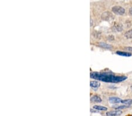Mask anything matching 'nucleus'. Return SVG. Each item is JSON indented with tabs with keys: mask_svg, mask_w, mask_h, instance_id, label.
I'll return each instance as SVG.
<instances>
[{
	"mask_svg": "<svg viewBox=\"0 0 132 116\" xmlns=\"http://www.w3.org/2000/svg\"><path fill=\"white\" fill-rule=\"evenodd\" d=\"M130 106H127V105H122V106H119L116 107L115 110H120L122 109H124V108H126L129 107Z\"/></svg>",
	"mask_w": 132,
	"mask_h": 116,
	"instance_id": "obj_14",
	"label": "nucleus"
},
{
	"mask_svg": "<svg viewBox=\"0 0 132 116\" xmlns=\"http://www.w3.org/2000/svg\"><path fill=\"white\" fill-rule=\"evenodd\" d=\"M129 14H130V15L132 16V7H131V8H130V9H129Z\"/></svg>",
	"mask_w": 132,
	"mask_h": 116,
	"instance_id": "obj_18",
	"label": "nucleus"
},
{
	"mask_svg": "<svg viewBox=\"0 0 132 116\" xmlns=\"http://www.w3.org/2000/svg\"><path fill=\"white\" fill-rule=\"evenodd\" d=\"M90 77L96 80H100L106 83H120L127 79L126 76H116L109 73H99L92 72L90 74Z\"/></svg>",
	"mask_w": 132,
	"mask_h": 116,
	"instance_id": "obj_1",
	"label": "nucleus"
},
{
	"mask_svg": "<svg viewBox=\"0 0 132 116\" xmlns=\"http://www.w3.org/2000/svg\"><path fill=\"white\" fill-rule=\"evenodd\" d=\"M122 103L124 104V105L130 106L132 104V99H126V100H123L121 102Z\"/></svg>",
	"mask_w": 132,
	"mask_h": 116,
	"instance_id": "obj_12",
	"label": "nucleus"
},
{
	"mask_svg": "<svg viewBox=\"0 0 132 116\" xmlns=\"http://www.w3.org/2000/svg\"><path fill=\"white\" fill-rule=\"evenodd\" d=\"M122 100L117 97H110L109 98V101L111 103H120Z\"/></svg>",
	"mask_w": 132,
	"mask_h": 116,
	"instance_id": "obj_6",
	"label": "nucleus"
},
{
	"mask_svg": "<svg viewBox=\"0 0 132 116\" xmlns=\"http://www.w3.org/2000/svg\"><path fill=\"white\" fill-rule=\"evenodd\" d=\"M90 86L93 88L96 89L98 87H100V83L98 81H91L90 82Z\"/></svg>",
	"mask_w": 132,
	"mask_h": 116,
	"instance_id": "obj_8",
	"label": "nucleus"
},
{
	"mask_svg": "<svg viewBox=\"0 0 132 116\" xmlns=\"http://www.w3.org/2000/svg\"><path fill=\"white\" fill-rule=\"evenodd\" d=\"M112 18H113V17H112V14L109 12H104L102 15V19L105 20V21H109Z\"/></svg>",
	"mask_w": 132,
	"mask_h": 116,
	"instance_id": "obj_4",
	"label": "nucleus"
},
{
	"mask_svg": "<svg viewBox=\"0 0 132 116\" xmlns=\"http://www.w3.org/2000/svg\"><path fill=\"white\" fill-rule=\"evenodd\" d=\"M108 39L109 41H113L114 39V37L113 35H110L108 37Z\"/></svg>",
	"mask_w": 132,
	"mask_h": 116,
	"instance_id": "obj_16",
	"label": "nucleus"
},
{
	"mask_svg": "<svg viewBox=\"0 0 132 116\" xmlns=\"http://www.w3.org/2000/svg\"><path fill=\"white\" fill-rule=\"evenodd\" d=\"M124 49L126 50V51H127L128 52H132V47H130V46H129V47H125V48H124Z\"/></svg>",
	"mask_w": 132,
	"mask_h": 116,
	"instance_id": "obj_15",
	"label": "nucleus"
},
{
	"mask_svg": "<svg viewBox=\"0 0 132 116\" xmlns=\"http://www.w3.org/2000/svg\"><path fill=\"white\" fill-rule=\"evenodd\" d=\"M90 112L92 113H98V111H96V110H93V108H91V109H90Z\"/></svg>",
	"mask_w": 132,
	"mask_h": 116,
	"instance_id": "obj_17",
	"label": "nucleus"
},
{
	"mask_svg": "<svg viewBox=\"0 0 132 116\" xmlns=\"http://www.w3.org/2000/svg\"><path fill=\"white\" fill-rule=\"evenodd\" d=\"M93 25V20H92V18H90V27Z\"/></svg>",
	"mask_w": 132,
	"mask_h": 116,
	"instance_id": "obj_19",
	"label": "nucleus"
},
{
	"mask_svg": "<svg viewBox=\"0 0 132 116\" xmlns=\"http://www.w3.org/2000/svg\"><path fill=\"white\" fill-rule=\"evenodd\" d=\"M93 109L97 110L99 111H106L108 110V108L104 106H98L95 105L93 106Z\"/></svg>",
	"mask_w": 132,
	"mask_h": 116,
	"instance_id": "obj_10",
	"label": "nucleus"
},
{
	"mask_svg": "<svg viewBox=\"0 0 132 116\" xmlns=\"http://www.w3.org/2000/svg\"><path fill=\"white\" fill-rule=\"evenodd\" d=\"M112 10L115 14L119 15H123L126 12V10L123 7L118 5H116L112 7Z\"/></svg>",
	"mask_w": 132,
	"mask_h": 116,
	"instance_id": "obj_2",
	"label": "nucleus"
},
{
	"mask_svg": "<svg viewBox=\"0 0 132 116\" xmlns=\"http://www.w3.org/2000/svg\"><path fill=\"white\" fill-rule=\"evenodd\" d=\"M122 114V111L120 110H114L108 112L106 113L107 116H119Z\"/></svg>",
	"mask_w": 132,
	"mask_h": 116,
	"instance_id": "obj_3",
	"label": "nucleus"
},
{
	"mask_svg": "<svg viewBox=\"0 0 132 116\" xmlns=\"http://www.w3.org/2000/svg\"><path fill=\"white\" fill-rule=\"evenodd\" d=\"M99 45L102 48L106 49H113V46L110 44H108L107 43H104V42H99Z\"/></svg>",
	"mask_w": 132,
	"mask_h": 116,
	"instance_id": "obj_5",
	"label": "nucleus"
},
{
	"mask_svg": "<svg viewBox=\"0 0 132 116\" xmlns=\"http://www.w3.org/2000/svg\"><path fill=\"white\" fill-rule=\"evenodd\" d=\"M114 29L118 32H121L123 30V26L120 23H117V24L114 25Z\"/></svg>",
	"mask_w": 132,
	"mask_h": 116,
	"instance_id": "obj_11",
	"label": "nucleus"
},
{
	"mask_svg": "<svg viewBox=\"0 0 132 116\" xmlns=\"http://www.w3.org/2000/svg\"><path fill=\"white\" fill-rule=\"evenodd\" d=\"M124 37L127 39H132V29H130L126 32L124 33Z\"/></svg>",
	"mask_w": 132,
	"mask_h": 116,
	"instance_id": "obj_13",
	"label": "nucleus"
},
{
	"mask_svg": "<svg viewBox=\"0 0 132 116\" xmlns=\"http://www.w3.org/2000/svg\"><path fill=\"white\" fill-rule=\"evenodd\" d=\"M90 101L94 103H100L102 102V98L98 96H93L90 98Z\"/></svg>",
	"mask_w": 132,
	"mask_h": 116,
	"instance_id": "obj_9",
	"label": "nucleus"
},
{
	"mask_svg": "<svg viewBox=\"0 0 132 116\" xmlns=\"http://www.w3.org/2000/svg\"><path fill=\"white\" fill-rule=\"evenodd\" d=\"M117 55H119L120 56H123L126 57H129L132 56V53L130 52H123V51H118L116 52Z\"/></svg>",
	"mask_w": 132,
	"mask_h": 116,
	"instance_id": "obj_7",
	"label": "nucleus"
}]
</instances>
